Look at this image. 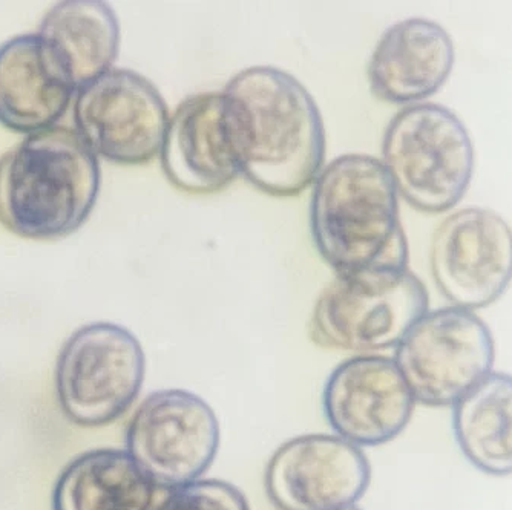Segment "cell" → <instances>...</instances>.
<instances>
[{"instance_id":"3","label":"cell","mask_w":512,"mask_h":510,"mask_svg":"<svg viewBox=\"0 0 512 510\" xmlns=\"http://www.w3.org/2000/svg\"><path fill=\"white\" fill-rule=\"evenodd\" d=\"M100 164L77 131L46 129L0 158V223L22 238L60 239L96 206Z\"/></svg>"},{"instance_id":"19","label":"cell","mask_w":512,"mask_h":510,"mask_svg":"<svg viewBox=\"0 0 512 510\" xmlns=\"http://www.w3.org/2000/svg\"><path fill=\"white\" fill-rule=\"evenodd\" d=\"M152 510H249L240 489L221 480H197L169 491Z\"/></svg>"},{"instance_id":"11","label":"cell","mask_w":512,"mask_h":510,"mask_svg":"<svg viewBox=\"0 0 512 510\" xmlns=\"http://www.w3.org/2000/svg\"><path fill=\"white\" fill-rule=\"evenodd\" d=\"M370 478V463L359 446L338 435L310 434L273 452L264 483L279 510H338L355 506Z\"/></svg>"},{"instance_id":"12","label":"cell","mask_w":512,"mask_h":510,"mask_svg":"<svg viewBox=\"0 0 512 510\" xmlns=\"http://www.w3.org/2000/svg\"><path fill=\"white\" fill-rule=\"evenodd\" d=\"M414 397L394 359L361 354L335 368L322 391L325 420L359 446L396 439L413 416Z\"/></svg>"},{"instance_id":"6","label":"cell","mask_w":512,"mask_h":510,"mask_svg":"<svg viewBox=\"0 0 512 510\" xmlns=\"http://www.w3.org/2000/svg\"><path fill=\"white\" fill-rule=\"evenodd\" d=\"M142 344L122 325L96 322L74 331L60 351L56 390L69 422L105 426L131 408L142 391Z\"/></svg>"},{"instance_id":"18","label":"cell","mask_w":512,"mask_h":510,"mask_svg":"<svg viewBox=\"0 0 512 510\" xmlns=\"http://www.w3.org/2000/svg\"><path fill=\"white\" fill-rule=\"evenodd\" d=\"M462 454L493 477L512 475V376L491 371L453 409Z\"/></svg>"},{"instance_id":"7","label":"cell","mask_w":512,"mask_h":510,"mask_svg":"<svg viewBox=\"0 0 512 510\" xmlns=\"http://www.w3.org/2000/svg\"><path fill=\"white\" fill-rule=\"evenodd\" d=\"M494 339L467 308L428 311L396 347L394 362L414 402L454 406L493 370Z\"/></svg>"},{"instance_id":"20","label":"cell","mask_w":512,"mask_h":510,"mask_svg":"<svg viewBox=\"0 0 512 510\" xmlns=\"http://www.w3.org/2000/svg\"><path fill=\"white\" fill-rule=\"evenodd\" d=\"M338 510H361V509H359V507H356V504H355V506H348V507H344V509H338Z\"/></svg>"},{"instance_id":"16","label":"cell","mask_w":512,"mask_h":510,"mask_svg":"<svg viewBox=\"0 0 512 510\" xmlns=\"http://www.w3.org/2000/svg\"><path fill=\"white\" fill-rule=\"evenodd\" d=\"M37 34L56 54L77 92L111 71L119 56V20L99 0L54 5Z\"/></svg>"},{"instance_id":"14","label":"cell","mask_w":512,"mask_h":510,"mask_svg":"<svg viewBox=\"0 0 512 510\" xmlns=\"http://www.w3.org/2000/svg\"><path fill=\"white\" fill-rule=\"evenodd\" d=\"M456 50L439 23L411 17L382 34L367 66L375 97L393 105H419L447 82Z\"/></svg>"},{"instance_id":"4","label":"cell","mask_w":512,"mask_h":510,"mask_svg":"<svg viewBox=\"0 0 512 510\" xmlns=\"http://www.w3.org/2000/svg\"><path fill=\"white\" fill-rule=\"evenodd\" d=\"M428 301L427 288L407 267L336 275L316 301L310 336L321 347L359 356L396 348L428 313Z\"/></svg>"},{"instance_id":"1","label":"cell","mask_w":512,"mask_h":510,"mask_svg":"<svg viewBox=\"0 0 512 510\" xmlns=\"http://www.w3.org/2000/svg\"><path fill=\"white\" fill-rule=\"evenodd\" d=\"M221 94L241 175L253 187L289 198L315 183L325 160V129L306 86L283 69L252 66Z\"/></svg>"},{"instance_id":"2","label":"cell","mask_w":512,"mask_h":510,"mask_svg":"<svg viewBox=\"0 0 512 510\" xmlns=\"http://www.w3.org/2000/svg\"><path fill=\"white\" fill-rule=\"evenodd\" d=\"M310 230L336 275L407 267L398 190L378 158L348 154L322 167L310 200Z\"/></svg>"},{"instance_id":"17","label":"cell","mask_w":512,"mask_h":510,"mask_svg":"<svg viewBox=\"0 0 512 510\" xmlns=\"http://www.w3.org/2000/svg\"><path fill=\"white\" fill-rule=\"evenodd\" d=\"M157 488L122 449H96L60 474L53 510H152Z\"/></svg>"},{"instance_id":"10","label":"cell","mask_w":512,"mask_h":510,"mask_svg":"<svg viewBox=\"0 0 512 510\" xmlns=\"http://www.w3.org/2000/svg\"><path fill=\"white\" fill-rule=\"evenodd\" d=\"M431 272L454 307L494 304L512 281V230L493 210L468 207L440 224L431 244Z\"/></svg>"},{"instance_id":"13","label":"cell","mask_w":512,"mask_h":510,"mask_svg":"<svg viewBox=\"0 0 512 510\" xmlns=\"http://www.w3.org/2000/svg\"><path fill=\"white\" fill-rule=\"evenodd\" d=\"M160 160L169 183L194 195L220 192L240 177L221 92L191 95L177 106L169 118Z\"/></svg>"},{"instance_id":"8","label":"cell","mask_w":512,"mask_h":510,"mask_svg":"<svg viewBox=\"0 0 512 510\" xmlns=\"http://www.w3.org/2000/svg\"><path fill=\"white\" fill-rule=\"evenodd\" d=\"M220 448V423L197 394L161 390L143 400L126 429V452L157 489L200 480Z\"/></svg>"},{"instance_id":"9","label":"cell","mask_w":512,"mask_h":510,"mask_svg":"<svg viewBox=\"0 0 512 510\" xmlns=\"http://www.w3.org/2000/svg\"><path fill=\"white\" fill-rule=\"evenodd\" d=\"M169 109L154 83L131 69H111L80 89L77 134L97 157L140 166L160 155Z\"/></svg>"},{"instance_id":"5","label":"cell","mask_w":512,"mask_h":510,"mask_svg":"<svg viewBox=\"0 0 512 510\" xmlns=\"http://www.w3.org/2000/svg\"><path fill=\"white\" fill-rule=\"evenodd\" d=\"M382 163L413 209L448 212L470 187L473 140L451 109L436 103L405 106L385 131Z\"/></svg>"},{"instance_id":"15","label":"cell","mask_w":512,"mask_h":510,"mask_svg":"<svg viewBox=\"0 0 512 510\" xmlns=\"http://www.w3.org/2000/svg\"><path fill=\"white\" fill-rule=\"evenodd\" d=\"M76 88L39 34L0 46V125L20 134L54 128Z\"/></svg>"}]
</instances>
